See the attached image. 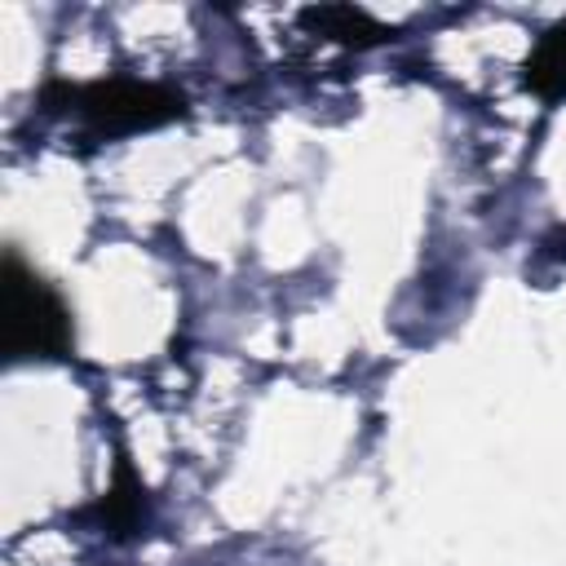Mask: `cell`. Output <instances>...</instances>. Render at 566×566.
I'll return each instance as SVG.
<instances>
[{
	"mask_svg": "<svg viewBox=\"0 0 566 566\" xmlns=\"http://www.w3.org/2000/svg\"><path fill=\"white\" fill-rule=\"evenodd\" d=\"M44 111H75L93 133L119 137V133H142V128H159L186 115V97L168 84H146V80H97L84 88L71 84H44L40 93Z\"/></svg>",
	"mask_w": 566,
	"mask_h": 566,
	"instance_id": "1",
	"label": "cell"
},
{
	"mask_svg": "<svg viewBox=\"0 0 566 566\" xmlns=\"http://www.w3.org/2000/svg\"><path fill=\"white\" fill-rule=\"evenodd\" d=\"M97 522H102V531H111L115 539H128L137 526H142V517H146V491H142V482L133 478V469H128V460H119V469H115V482L106 486V495L97 500Z\"/></svg>",
	"mask_w": 566,
	"mask_h": 566,
	"instance_id": "4",
	"label": "cell"
},
{
	"mask_svg": "<svg viewBox=\"0 0 566 566\" xmlns=\"http://www.w3.org/2000/svg\"><path fill=\"white\" fill-rule=\"evenodd\" d=\"M526 84L539 97H566V18L553 22L526 57Z\"/></svg>",
	"mask_w": 566,
	"mask_h": 566,
	"instance_id": "5",
	"label": "cell"
},
{
	"mask_svg": "<svg viewBox=\"0 0 566 566\" xmlns=\"http://www.w3.org/2000/svg\"><path fill=\"white\" fill-rule=\"evenodd\" d=\"M301 27L327 35L336 44H349V49H371V44L389 40V27L354 4H310V9H301Z\"/></svg>",
	"mask_w": 566,
	"mask_h": 566,
	"instance_id": "3",
	"label": "cell"
},
{
	"mask_svg": "<svg viewBox=\"0 0 566 566\" xmlns=\"http://www.w3.org/2000/svg\"><path fill=\"white\" fill-rule=\"evenodd\" d=\"M4 358L27 363V358H66L75 345L71 332V310L66 301L22 265L18 252L4 256Z\"/></svg>",
	"mask_w": 566,
	"mask_h": 566,
	"instance_id": "2",
	"label": "cell"
}]
</instances>
